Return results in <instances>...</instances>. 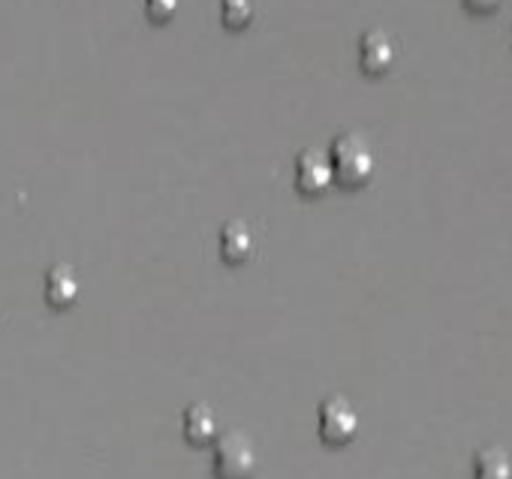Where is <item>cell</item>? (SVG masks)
<instances>
[{"mask_svg": "<svg viewBox=\"0 0 512 479\" xmlns=\"http://www.w3.org/2000/svg\"><path fill=\"white\" fill-rule=\"evenodd\" d=\"M329 163L335 172V181L356 190L371 181L374 175V151L359 133H344L329 148Z\"/></svg>", "mask_w": 512, "mask_h": 479, "instance_id": "cell-1", "label": "cell"}, {"mask_svg": "<svg viewBox=\"0 0 512 479\" xmlns=\"http://www.w3.org/2000/svg\"><path fill=\"white\" fill-rule=\"evenodd\" d=\"M317 428H320V437L332 446H344L356 437L359 431V413L356 407L344 398V395H329L323 404H320V413H317Z\"/></svg>", "mask_w": 512, "mask_h": 479, "instance_id": "cell-3", "label": "cell"}, {"mask_svg": "<svg viewBox=\"0 0 512 479\" xmlns=\"http://www.w3.org/2000/svg\"><path fill=\"white\" fill-rule=\"evenodd\" d=\"M473 479H512V461L500 446H482L473 455Z\"/></svg>", "mask_w": 512, "mask_h": 479, "instance_id": "cell-9", "label": "cell"}, {"mask_svg": "<svg viewBox=\"0 0 512 479\" xmlns=\"http://www.w3.org/2000/svg\"><path fill=\"white\" fill-rule=\"evenodd\" d=\"M256 449L241 431H229L214 446V476L217 479H253Z\"/></svg>", "mask_w": 512, "mask_h": 479, "instance_id": "cell-2", "label": "cell"}, {"mask_svg": "<svg viewBox=\"0 0 512 479\" xmlns=\"http://www.w3.org/2000/svg\"><path fill=\"white\" fill-rule=\"evenodd\" d=\"M332 184H335V172H332L329 154H323L317 148L302 151L296 160V187L305 196H323Z\"/></svg>", "mask_w": 512, "mask_h": 479, "instance_id": "cell-4", "label": "cell"}, {"mask_svg": "<svg viewBox=\"0 0 512 479\" xmlns=\"http://www.w3.org/2000/svg\"><path fill=\"white\" fill-rule=\"evenodd\" d=\"M220 434V419L208 404H190L184 410V437L196 446L217 440Z\"/></svg>", "mask_w": 512, "mask_h": 479, "instance_id": "cell-7", "label": "cell"}, {"mask_svg": "<svg viewBox=\"0 0 512 479\" xmlns=\"http://www.w3.org/2000/svg\"><path fill=\"white\" fill-rule=\"evenodd\" d=\"M145 13L151 22L163 25V22H172L175 13H178V0H145Z\"/></svg>", "mask_w": 512, "mask_h": 479, "instance_id": "cell-11", "label": "cell"}, {"mask_svg": "<svg viewBox=\"0 0 512 479\" xmlns=\"http://www.w3.org/2000/svg\"><path fill=\"white\" fill-rule=\"evenodd\" d=\"M79 299V275L70 266H55L46 275V302L55 308H70Z\"/></svg>", "mask_w": 512, "mask_h": 479, "instance_id": "cell-8", "label": "cell"}, {"mask_svg": "<svg viewBox=\"0 0 512 479\" xmlns=\"http://www.w3.org/2000/svg\"><path fill=\"white\" fill-rule=\"evenodd\" d=\"M256 4L253 0H220V19L229 31H241L253 22Z\"/></svg>", "mask_w": 512, "mask_h": 479, "instance_id": "cell-10", "label": "cell"}, {"mask_svg": "<svg viewBox=\"0 0 512 479\" xmlns=\"http://www.w3.org/2000/svg\"><path fill=\"white\" fill-rule=\"evenodd\" d=\"M359 64L371 76H383L395 64V43L386 31H368L359 40Z\"/></svg>", "mask_w": 512, "mask_h": 479, "instance_id": "cell-5", "label": "cell"}, {"mask_svg": "<svg viewBox=\"0 0 512 479\" xmlns=\"http://www.w3.org/2000/svg\"><path fill=\"white\" fill-rule=\"evenodd\" d=\"M464 7L473 13H491L494 7H500V0H464Z\"/></svg>", "mask_w": 512, "mask_h": 479, "instance_id": "cell-12", "label": "cell"}, {"mask_svg": "<svg viewBox=\"0 0 512 479\" xmlns=\"http://www.w3.org/2000/svg\"><path fill=\"white\" fill-rule=\"evenodd\" d=\"M217 248H220V257L229 263V266H241L253 257V232L247 223L241 220H229L223 229H220V238H217Z\"/></svg>", "mask_w": 512, "mask_h": 479, "instance_id": "cell-6", "label": "cell"}]
</instances>
